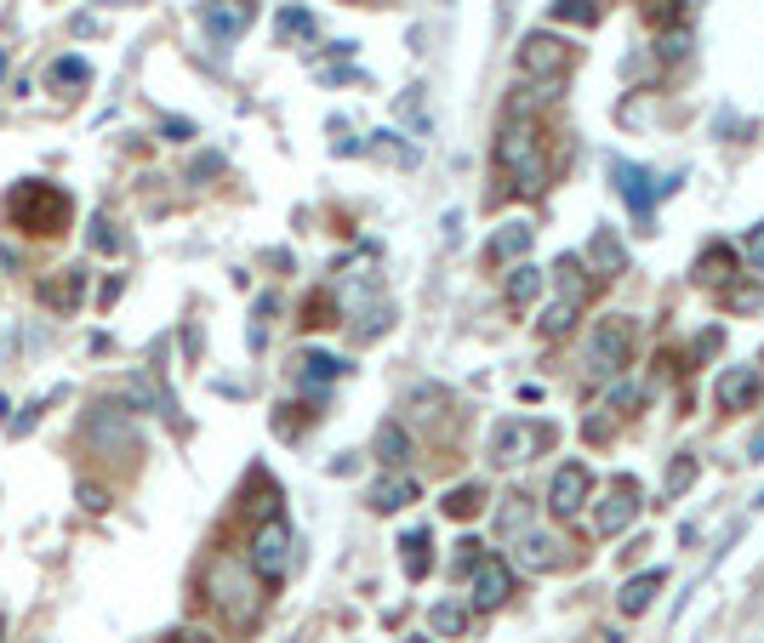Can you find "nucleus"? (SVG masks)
<instances>
[{
  "instance_id": "f257e3e1",
  "label": "nucleus",
  "mask_w": 764,
  "mask_h": 643,
  "mask_svg": "<svg viewBox=\"0 0 764 643\" xmlns=\"http://www.w3.org/2000/svg\"><path fill=\"white\" fill-rule=\"evenodd\" d=\"M69 217H75L69 194L52 188V182H18L7 194V222L23 228V234H46V239H52V234L69 228Z\"/></svg>"
},
{
  "instance_id": "f03ea898",
  "label": "nucleus",
  "mask_w": 764,
  "mask_h": 643,
  "mask_svg": "<svg viewBox=\"0 0 764 643\" xmlns=\"http://www.w3.org/2000/svg\"><path fill=\"white\" fill-rule=\"evenodd\" d=\"M206 586H212V604L228 615V626H252V621H257V586H252L246 564L217 558L212 575H206Z\"/></svg>"
},
{
  "instance_id": "7ed1b4c3",
  "label": "nucleus",
  "mask_w": 764,
  "mask_h": 643,
  "mask_svg": "<svg viewBox=\"0 0 764 643\" xmlns=\"http://www.w3.org/2000/svg\"><path fill=\"white\" fill-rule=\"evenodd\" d=\"M497 160H502V171L508 177H519V188L525 194H542L548 188V166H542V148H537V131L531 126H508L502 137H497Z\"/></svg>"
},
{
  "instance_id": "20e7f679",
  "label": "nucleus",
  "mask_w": 764,
  "mask_h": 643,
  "mask_svg": "<svg viewBox=\"0 0 764 643\" xmlns=\"http://www.w3.org/2000/svg\"><path fill=\"white\" fill-rule=\"evenodd\" d=\"M634 359V325L628 319H599L594 336H588V365L599 376H623Z\"/></svg>"
},
{
  "instance_id": "39448f33",
  "label": "nucleus",
  "mask_w": 764,
  "mask_h": 643,
  "mask_svg": "<svg viewBox=\"0 0 764 643\" xmlns=\"http://www.w3.org/2000/svg\"><path fill=\"white\" fill-rule=\"evenodd\" d=\"M513 63H519L525 80H554V75H565V63H570V46H565L559 34L537 29V34H525V40H519Z\"/></svg>"
},
{
  "instance_id": "423d86ee",
  "label": "nucleus",
  "mask_w": 764,
  "mask_h": 643,
  "mask_svg": "<svg viewBox=\"0 0 764 643\" xmlns=\"http://www.w3.org/2000/svg\"><path fill=\"white\" fill-rule=\"evenodd\" d=\"M285 564H292V530H285L280 518H263L257 535H252V575L274 586L285 575Z\"/></svg>"
},
{
  "instance_id": "0eeeda50",
  "label": "nucleus",
  "mask_w": 764,
  "mask_h": 643,
  "mask_svg": "<svg viewBox=\"0 0 764 643\" xmlns=\"http://www.w3.org/2000/svg\"><path fill=\"white\" fill-rule=\"evenodd\" d=\"M588 489H594V473H588L582 462H565V467L554 473V484H548L554 518H577V513L588 507Z\"/></svg>"
},
{
  "instance_id": "6e6552de",
  "label": "nucleus",
  "mask_w": 764,
  "mask_h": 643,
  "mask_svg": "<svg viewBox=\"0 0 764 643\" xmlns=\"http://www.w3.org/2000/svg\"><path fill=\"white\" fill-rule=\"evenodd\" d=\"M610 182H616V194H623V200L634 206V217L639 222H650V206H656V177L645 171V166H634V160H623V155H616L610 166Z\"/></svg>"
},
{
  "instance_id": "1a4fd4ad",
  "label": "nucleus",
  "mask_w": 764,
  "mask_h": 643,
  "mask_svg": "<svg viewBox=\"0 0 764 643\" xmlns=\"http://www.w3.org/2000/svg\"><path fill=\"white\" fill-rule=\"evenodd\" d=\"M634 513H639V484L634 478H616L610 496L594 507V524H599V535H623L634 524Z\"/></svg>"
},
{
  "instance_id": "9d476101",
  "label": "nucleus",
  "mask_w": 764,
  "mask_h": 643,
  "mask_svg": "<svg viewBox=\"0 0 764 643\" xmlns=\"http://www.w3.org/2000/svg\"><path fill=\"white\" fill-rule=\"evenodd\" d=\"M513 564L531 570V575H554L565 564V547H559L554 535H542V530H519L513 535Z\"/></svg>"
},
{
  "instance_id": "9b49d317",
  "label": "nucleus",
  "mask_w": 764,
  "mask_h": 643,
  "mask_svg": "<svg viewBox=\"0 0 764 643\" xmlns=\"http://www.w3.org/2000/svg\"><path fill=\"white\" fill-rule=\"evenodd\" d=\"M508 592H513V570L502 558H480V564H473V592H468L473 610H502Z\"/></svg>"
},
{
  "instance_id": "f8f14e48",
  "label": "nucleus",
  "mask_w": 764,
  "mask_h": 643,
  "mask_svg": "<svg viewBox=\"0 0 764 643\" xmlns=\"http://www.w3.org/2000/svg\"><path fill=\"white\" fill-rule=\"evenodd\" d=\"M758 370L753 365H731V370H719V382H713V399H719L725 410H753L758 405Z\"/></svg>"
},
{
  "instance_id": "ddd939ff",
  "label": "nucleus",
  "mask_w": 764,
  "mask_h": 643,
  "mask_svg": "<svg viewBox=\"0 0 764 643\" xmlns=\"http://www.w3.org/2000/svg\"><path fill=\"white\" fill-rule=\"evenodd\" d=\"M206 34L217 40V46H228V40H241L246 34V23H252V0H206Z\"/></svg>"
},
{
  "instance_id": "4468645a",
  "label": "nucleus",
  "mask_w": 764,
  "mask_h": 643,
  "mask_svg": "<svg viewBox=\"0 0 764 643\" xmlns=\"http://www.w3.org/2000/svg\"><path fill=\"white\" fill-rule=\"evenodd\" d=\"M531 222H502L497 234H491V245H486V263L491 268H513V263H525V251H531Z\"/></svg>"
},
{
  "instance_id": "2eb2a0df",
  "label": "nucleus",
  "mask_w": 764,
  "mask_h": 643,
  "mask_svg": "<svg viewBox=\"0 0 764 643\" xmlns=\"http://www.w3.org/2000/svg\"><path fill=\"white\" fill-rule=\"evenodd\" d=\"M542 438H548V427H519V422H502V427H497V438H491V462L513 467V462L531 456V444H542Z\"/></svg>"
},
{
  "instance_id": "dca6fc26",
  "label": "nucleus",
  "mask_w": 764,
  "mask_h": 643,
  "mask_svg": "<svg viewBox=\"0 0 764 643\" xmlns=\"http://www.w3.org/2000/svg\"><path fill=\"white\" fill-rule=\"evenodd\" d=\"M667 586V575L662 570H645V575H634L623 592H616V610H623V615H645L650 604H656V592Z\"/></svg>"
},
{
  "instance_id": "f3484780",
  "label": "nucleus",
  "mask_w": 764,
  "mask_h": 643,
  "mask_svg": "<svg viewBox=\"0 0 764 643\" xmlns=\"http://www.w3.org/2000/svg\"><path fill=\"white\" fill-rule=\"evenodd\" d=\"M411 502H417V478H405V473H389V478L371 484V507L376 513H400Z\"/></svg>"
},
{
  "instance_id": "a211bd4d",
  "label": "nucleus",
  "mask_w": 764,
  "mask_h": 643,
  "mask_svg": "<svg viewBox=\"0 0 764 643\" xmlns=\"http://www.w3.org/2000/svg\"><path fill=\"white\" fill-rule=\"evenodd\" d=\"M400 558H405V575L422 581L428 564H434V535H428V530H405L400 535Z\"/></svg>"
},
{
  "instance_id": "6ab92c4d",
  "label": "nucleus",
  "mask_w": 764,
  "mask_h": 643,
  "mask_svg": "<svg viewBox=\"0 0 764 643\" xmlns=\"http://www.w3.org/2000/svg\"><path fill=\"white\" fill-rule=\"evenodd\" d=\"M405 456H411V433H405L400 422H382V427H376V462H382V467H400Z\"/></svg>"
},
{
  "instance_id": "aec40b11",
  "label": "nucleus",
  "mask_w": 764,
  "mask_h": 643,
  "mask_svg": "<svg viewBox=\"0 0 764 643\" xmlns=\"http://www.w3.org/2000/svg\"><path fill=\"white\" fill-rule=\"evenodd\" d=\"M588 257H594V268H599V274H623V268H628V251H623V239H616L610 228H599V234H594Z\"/></svg>"
},
{
  "instance_id": "412c9836",
  "label": "nucleus",
  "mask_w": 764,
  "mask_h": 643,
  "mask_svg": "<svg viewBox=\"0 0 764 643\" xmlns=\"http://www.w3.org/2000/svg\"><path fill=\"white\" fill-rule=\"evenodd\" d=\"M80 285H86V274H80V268H63L52 285H40V296H46V303H52L58 314H69V308L80 303Z\"/></svg>"
},
{
  "instance_id": "4be33fe9",
  "label": "nucleus",
  "mask_w": 764,
  "mask_h": 643,
  "mask_svg": "<svg viewBox=\"0 0 764 643\" xmlns=\"http://www.w3.org/2000/svg\"><path fill=\"white\" fill-rule=\"evenodd\" d=\"M537 290H542V274H537L531 263H513V268H508V303H513V308H531Z\"/></svg>"
},
{
  "instance_id": "5701e85b",
  "label": "nucleus",
  "mask_w": 764,
  "mask_h": 643,
  "mask_svg": "<svg viewBox=\"0 0 764 643\" xmlns=\"http://www.w3.org/2000/svg\"><path fill=\"white\" fill-rule=\"evenodd\" d=\"M731 268H736V251H731V245H707V257L696 263V285H725Z\"/></svg>"
},
{
  "instance_id": "b1692460",
  "label": "nucleus",
  "mask_w": 764,
  "mask_h": 643,
  "mask_svg": "<svg viewBox=\"0 0 764 643\" xmlns=\"http://www.w3.org/2000/svg\"><path fill=\"white\" fill-rule=\"evenodd\" d=\"M554 285L565 290V303H582V296H588V268H582V257H559V263H554Z\"/></svg>"
},
{
  "instance_id": "393cba45",
  "label": "nucleus",
  "mask_w": 764,
  "mask_h": 643,
  "mask_svg": "<svg viewBox=\"0 0 764 643\" xmlns=\"http://www.w3.org/2000/svg\"><path fill=\"white\" fill-rule=\"evenodd\" d=\"M292 376H297V382H308V387H320V382H337V376H343V359H337V354H303Z\"/></svg>"
},
{
  "instance_id": "a878e982",
  "label": "nucleus",
  "mask_w": 764,
  "mask_h": 643,
  "mask_svg": "<svg viewBox=\"0 0 764 643\" xmlns=\"http://www.w3.org/2000/svg\"><path fill=\"white\" fill-rule=\"evenodd\" d=\"M497 530H502V541H513L519 530H531V496H519V489H513V496L502 502V518H497Z\"/></svg>"
},
{
  "instance_id": "bb28decb",
  "label": "nucleus",
  "mask_w": 764,
  "mask_h": 643,
  "mask_svg": "<svg viewBox=\"0 0 764 643\" xmlns=\"http://www.w3.org/2000/svg\"><path fill=\"white\" fill-rule=\"evenodd\" d=\"M480 507H486V484H457L451 496H445V513H451V518H473Z\"/></svg>"
},
{
  "instance_id": "cd10ccee",
  "label": "nucleus",
  "mask_w": 764,
  "mask_h": 643,
  "mask_svg": "<svg viewBox=\"0 0 764 643\" xmlns=\"http://www.w3.org/2000/svg\"><path fill=\"white\" fill-rule=\"evenodd\" d=\"M554 23L594 29V23H599V7H594V0H554Z\"/></svg>"
},
{
  "instance_id": "c85d7f7f",
  "label": "nucleus",
  "mask_w": 764,
  "mask_h": 643,
  "mask_svg": "<svg viewBox=\"0 0 764 643\" xmlns=\"http://www.w3.org/2000/svg\"><path fill=\"white\" fill-rule=\"evenodd\" d=\"M428 626H434L440 637H462L468 610H462V604H434V610H428Z\"/></svg>"
},
{
  "instance_id": "c756f323",
  "label": "nucleus",
  "mask_w": 764,
  "mask_h": 643,
  "mask_svg": "<svg viewBox=\"0 0 764 643\" xmlns=\"http://www.w3.org/2000/svg\"><path fill=\"white\" fill-rule=\"evenodd\" d=\"M690 478H696V456H690V451H679V456H674V467H667V496H685Z\"/></svg>"
},
{
  "instance_id": "7c9ffc66",
  "label": "nucleus",
  "mask_w": 764,
  "mask_h": 643,
  "mask_svg": "<svg viewBox=\"0 0 764 643\" xmlns=\"http://www.w3.org/2000/svg\"><path fill=\"white\" fill-rule=\"evenodd\" d=\"M577 308L582 303H565V296H559V303L548 308V319H542V336H565L570 325H577Z\"/></svg>"
},
{
  "instance_id": "2f4dec72",
  "label": "nucleus",
  "mask_w": 764,
  "mask_h": 643,
  "mask_svg": "<svg viewBox=\"0 0 764 643\" xmlns=\"http://www.w3.org/2000/svg\"><path fill=\"white\" fill-rule=\"evenodd\" d=\"M91 80V69L80 63V58H63V63H52V86H86Z\"/></svg>"
},
{
  "instance_id": "473e14b6",
  "label": "nucleus",
  "mask_w": 764,
  "mask_h": 643,
  "mask_svg": "<svg viewBox=\"0 0 764 643\" xmlns=\"http://www.w3.org/2000/svg\"><path fill=\"white\" fill-rule=\"evenodd\" d=\"M371 148H376V155H389L394 166H411V160H417L411 148H400V142H394V131H376V142H371Z\"/></svg>"
},
{
  "instance_id": "72a5a7b5",
  "label": "nucleus",
  "mask_w": 764,
  "mask_h": 643,
  "mask_svg": "<svg viewBox=\"0 0 764 643\" xmlns=\"http://www.w3.org/2000/svg\"><path fill=\"white\" fill-rule=\"evenodd\" d=\"M280 34H314V18L303 7H285L280 12Z\"/></svg>"
},
{
  "instance_id": "f704fd0d",
  "label": "nucleus",
  "mask_w": 764,
  "mask_h": 643,
  "mask_svg": "<svg viewBox=\"0 0 764 643\" xmlns=\"http://www.w3.org/2000/svg\"><path fill=\"white\" fill-rule=\"evenodd\" d=\"M685 52H690V34H685V29H667V34H662V58L679 63Z\"/></svg>"
},
{
  "instance_id": "c9c22d12",
  "label": "nucleus",
  "mask_w": 764,
  "mask_h": 643,
  "mask_svg": "<svg viewBox=\"0 0 764 643\" xmlns=\"http://www.w3.org/2000/svg\"><path fill=\"white\" fill-rule=\"evenodd\" d=\"M645 18L650 23H674L679 18V0H645Z\"/></svg>"
},
{
  "instance_id": "e433bc0d",
  "label": "nucleus",
  "mask_w": 764,
  "mask_h": 643,
  "mask_svg": "<svg viewBox=\"0 0 764 643\" xmlns=\"http://www.w3.org/2000/svg\"><path fill=\"white\" fill-rule=\"evenodd\" d=\"M725 303H731V308H758V303H764V290H758V285H736Z\"/></svg>"
},
{
  "instance_id": "4c0bfd02",
  "label": "nucleus",
  "mask_w": 764,
  "mask_h": 643,
  "mask_svg": "<svg viewBox=\"0 0 764 643\" xmlns=\"http://www.w3.org/2000/svg\"><path fill=\"white\" fill-rule=\"evenodd\" d=\"M747 263H753V268H764V222L747 234Z\"/></svg>"
},
{
  "instance_id": "58836bf2",
  "label": "nucleus",
  "mask_w": 764,
  "mask_h": 643,
  "mask_svg": "<svg viewBox=\"0 0 764 643\" xmlns=\"http://www.w3.org/2000/svg\"><path fill=\"white\" fill-rule=\"evenodd\" d=\"M172 643H206V637H200V632H177Z\"/></svg>"
},
{
  "instance_id": "ea45409f",
  "label": "nucleus",
  "mask_w": 764,
  "mask_h": 643,
  "mask_svg": "<svg viewBox=\"0 0 764 643\" xmlns=\"http://www.w3.org/2000/svg\"><path fill=\"white\" fill-rule=\"evenodd\" d=\"M405 643H422V637H405Z\"/></svg>"
},
{
  "instance_id": "a19ab883",
  "label": "nucleus",
  "mask_w": 764,
  "mask_h": 643,
  "mask_svg": "<svg viewBox=\"0 0 764 643\" xmlns=\"http://www.w3.org/2000/svg\"><path fill=\"white\" fill-rule=\"evenodd\" d=\"M758 359H764V354H758Z\"/></svg>"
}]
</instances>
